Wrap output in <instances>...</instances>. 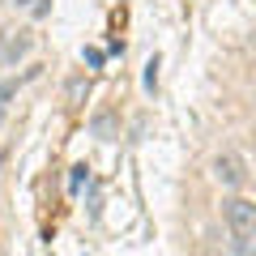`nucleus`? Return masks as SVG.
Returning a JSON list of instances; mask_svg holds the SVG:
<instances>
[{
	"label": "nucleus",
	"instance_id": "nucleus-4",
	"mask_svg": "<svg viewBox=\"0 0 256 256\" xmlns=\"http://www.w3.org/2000/svg\"><path fill=\"white\" fill-rule=\"evenodd\" d=\"M86 94H90V82H86V77H73V82H68V102H82Z\"/></svg>",
	"mask_w": 256,
	"mask_h": 256
},
{
	"label": "nucleus",
	"instance_id": "nucleus-2",
	"mask_svg": "<svg viewBox=\"0 0 256 256\" xmlns=\"http://www.w3.org/2000/svg\"><path fill=\"white\" fill-rule=\"evenodd\" d=\"M214 175H218V184H222V188H239V184L248 180L244 158H239V154H230V150H226V154H218V158H214Z\"/></svg>",
	"mask_w": 256,
	"mask_h": 256
},
{
	"label": "nucleus",
	"instance_id": "nucleus-5",
	"mask_svg": "<svg viewBox=\"0 0 256 256\" xmlns=\"http://www.w3.org/2000/svg\"><path fill=\"white\" fill-rule=\"evenodd\" d=\"M26 47H30V38H26V34H22V38H13V43H9V52H4V60L13 64L18 56H26Z\"/></svg>",
	"mask_w": 256,
	"mask_h": 256
},
{
	"label": "nucleus",
	"instance_id": "nucleus-6",
	"mask_svg": "<svg viewBox=\"0 0 256 256\" xmlns=\"http://www.w3.org/2000/svg\"><path fill=\"white\" fill-rule=\"evenodd\" d=\"M146 86H150V90L158 86V60H150V64H146Z\"/></svg>",
	"mask_w": 256,
	"mask_h": 256
},
{
	"label": "nucleus",
	"instance_id": "nucleus-8",
	"mask_svg": "<svg viewBox=\"0 0 256 256\" xmlns=\"http://www.w3.org/2000/svg\"><path fill=\"white\" fill-rule=\"evenodd\" d=\"M82 180H86V166H73V175H68V188L77 192V188H82Z\"/></svg>",
	"mask_w": 256,
	"mask_h": 256
},
{
	"label": "nucleus",
	"instance_id": "nucleus-3",
	"mask_svg": "<svg viewBox=\"0 0 256 256\" xmlns=\"http://www.w3.org/2000/svg\"><path fill=\"white\" fill-rule=\"evenodd\" d=\"M90 128H94V137L116 141V111H98V116L90 120Z\"/></svg>",
	"mask_w": 256,
	"mask_h": 256
},
{
	"label": "nucleus",
	"instance_id": "nucleus-7",
	"mask_svg": "<svg viewBox=\"0 0 256 256\" xmlns=\"http://www.w3.org/2000/svg\"><path fill=\"white\" fill-rule=\"evenodd\" d=\"M235 256H256V239H244V244H235Z\"/></svg>",
	"mask_w": 256,
	"mask_h": 256
},
{
	"label": "nucleus",
	"instance_id": "nucleus-1",
	"mask_svg": "<svg viewBox=\"0 0 256 256\" xmlns=\"http://www.w3.org/2000/svg\"><path fill=\"white\" fill-rule=\"evenodd\" d=\"M222 218H226L230 235L244 244V239H256V205L244 201V196H230L226 205H222Z\"/></svg>",
	"mask_w": 256,
	"mask_h": 256
}]
</instances>
